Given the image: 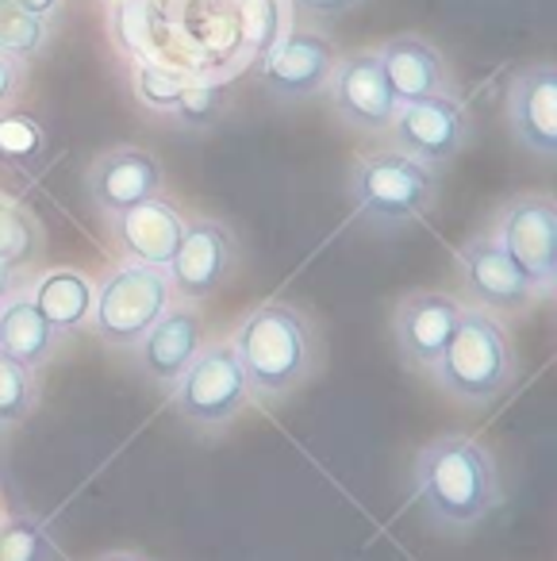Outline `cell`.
Listing matches in <instances>:
<instances>
[{"label":"cell","instance_id":"6da1fadb","mask_svg":"<svg viewBox=\"0 0 557 561\" xmlns=\"http://www.w3.org/2000/svg\"><path fill=\"white\" fill-rule=\"evenodd\" d=\"M411 500L434 530L465 535L503 504L496 454L473 435H434L411 458Z\"/></svg>","mask_w":557,"mask_h":561},{"label":"cell","instance_id":"7a4b0ae2","mask_svg":"<svg viewBox=\"0 0 557 561\" xmlns=\"http://www.w3.org/2000/svg\"><path fill=\"white\" fill-rule=\"evenodd\" d=\"M231 346L250 385V404H277L311 381L319 366V335L308 312L288 300H262L239 320Z\"/></svg>","mask_w":557,"mask_h":561},{"label":"cell","instance_id":"3957f363","mask_svg":"<svg viewBox=\"0 0 557 561\" xmlns=\"http://www.w3.org/2000/svg\"><path fill=\"white\" fill-rule=\"evenodd\" d=\"M427 377L439 385L442 397L462 408L496 404L519 377V358L503 320L480 308H465L446 351L439 354Z\"/></svg>","mask_w":557,"mask_h":561},{"label":"cell","instance_id":"277c9868","mask_svg":"<svg viewBox=\"0 0 557 561\" xmlns=\"http://www.w3.org/2000/svg\"><path fill=\"white\" fill-rule=\"evenodd\" d=\"M346 196L357 224H365L370 231L393 234L434 211L439 170L393 147H380L354 158L346 178Z\"/></svg>","mask_w":557,"mask_h":561},{"label":"cell","instance_id":"5b68a950","mask_svg":"<svg viewBox=\"0 0 557 561\" xmlns=\"http://www.w3.org/2000/svg\"><path fill=\"white\" fill-rule=\"evenodd\" d=\"M170 408L201 435H219L250 408V385L231 339H208L170 385Z\"/></svg>","mask_w":557,"mask_h":561},{"label":"cell","instance_id":"8992f818","mask_svg":"<svg viewBox=\"0 0 557 561\" xmlns=\"http://www.w3.org/2000/svg\"><path fill=\"white\" fill-rule=\"evenodd\" d=\"M173 305L170 273L155 270V265L139 262H120L96 280L93 297V335L101 339L109 351H132L155 320Z\"/></svg>","mask_w":557,"mask_h":561},{"label":"cell","instance_id":"52a82bcc","mask_svg":"<svg viewBox=\"0 0 557 561\" xmlns=\"http://www.w3.org/2000/svg\"><path fill=\"white\" fill-rule=\"evenodd\" d=\"M542 297L557 285V201L549 193H519L492 211L485 227Z\"/></svg>","mask_w":557,"mask_h":561},{"label":"cell","instance_id":"ba28073f","mask_svg":"<svg viewBox=\"0 0 557 561\" xmlns=\"http://www.w3.org/2000/svg\"><path fill=\"white\" fill-rule=\"evenodd\" d=\"M457 277H462L457 300L465 308H480V312L496 316V320H519L538 300H546L488 231L473 234L457 250Z\"/></svg>","mask_w":557,"mask_h":561},{"label":"cell","instance_id":"9c48e42d","mask_svg":"<svg viewBox=\"0 0 557 561\" xmlns=\"http://www.w3.org/2000/svg\"><path fill=\"white\" fill-rule=\"evenodd\" d=\"M239 254L242 247L231 227L212 216H189L178 250H173V262L166 265L173 300L201 308L227 285V277L239 265Z\"/></svg>","mask_w":557,"mask_h":561},{"label":"cell","instance_id":"30bf717a","mask_svg":"<svg viewBox=\"0 0 557 561\" xmlns=\"http://www.w3.org/2000/svg\"><path fill=\"white\" fill-rule=\"evenodd\" d=\"M388 147L400 154L416 158L423 165H446L469 147L473 119L465 112L462 96H419L396 108L393 124H388Z\"/></svg>","mask_w":557,"mask_h":561},{"label":"cell","instance_id":"8fae6325","mask_svg":"<svg viewBox=\"0 0 557 561\" xmlns=\"http://www.w3.org/2000/svg\"><path fill=\"white\" fill-rule=\"evenodd\" d=\"M465 305L454 293L442 289H411L393 308V343L396 354L416 374H431L439 354L446 351Z\"/></svg>","mask_w":557,"mask_h":561},{"label":"cell","instance_id":"7c38bea8","mask_svg":"<svg viewBox=\"0 0 557 561\" xmlns=\"http://www.w3.org/2000/svg\"><path fill=\"white\" fill-rule=\"evenodd\" d=\"M331 96V112L362 135H385L396 116V96L388 89L385 73H380L377 50H354V55H339L331 81L323 89Z\"/></svg>","mask_w":557,"mask_h":561},{"label":"cell","instance_id":"4fadbf2b","mask_svg":"<svg viewBox=\"0 0 557 561\" xmlns=\"http://www.w3.org/2000/svg\"><path fill=\"white\" fill-rule=\"evenodd\" d=\"M334 66H339V47L331 35L296 27L262 62V81L281 104H300L323 93Z\"/></svg>","mask_w":557,"mask_h":561},{"label":"cell","instance_id":"5bb4252c","mask_svg":"<svg viewBox=\"0 0 557 561\" xmlns=\"http://www.w3.org/2000/svg\"><path fill=\"white\" fill-rule=\"evenodd\" d=\"M162 162L143 147H112L86 170V193L104 219H116L139 204L162 196Z\"/></svg>","mask_w":557,"mask_h":561},{"label":"cell","instance_id":"9a60e30c","mask_svg":"<svg viewBox=\"0 0 557 561\" xmlns=\"http://www.w3.org/2000/svg\"><path fill=\"white\" fill-rule=\"evenodd\" d=\"M204 343H208V328H204V320H201V308L173 300L155 320V328H150L127 354H132L135 374L147 377L150 385L170 389L189 369V362L201 354Z\"/></svg>","mask_w":557,"mask_h":561},{"label":"cell","instance_id":"2e32d148","mask_svg":"<svg viewBox=\"0 0 557 561\" xmlns=\"http://www.w3.org/2000/svg\"><path fill=\"white\" fill-rule=\"evenodd\" d=\"M508 131L534 158L557 154V66L534 62L508 81Z\"/></svg>","mask_w":557,"mask_h":561},{"label":"cell","instance_id":"e0dca14e","mask_svg":"<svg viewBox=\"0 0 557 561\" xmlns=\"http://www.w3.org/2000/svg\"><path fill=\"white\" fill-rule=\"evenodd\" d=\"M377 62L393 89L396 104L419 101V96H450L457 93L454 73L434 43L423 35H393L377 47Z\"/></svg>","mask_w":557,"mask_h":561},{"label":"cell","instance_id":"ac0fdd59","mask_svg":"<svg viewBox=\"0 0 557 561\" xmlns=\"http://www.w3.org/2000/svg\"><path fill=\"white\" fill-rule=\"evenodd\" d=\"M185 211L178 204H170L166 196L139 204V208L124 211V216L109 219V231L116 250L124 254V262H139V265H155L166 270L173 262V250L181 242L185 231Z\"/></svg>","mask_w":557,"mask_h":561},{"label":"cell","instance_id":"d6986e66","mask_svg":"<svg viewBox=\"0 0 557 561\" xmlns=\"http://www.w3.org/2000/svg\"><path fill=\"white\" fill-rule=\"evenodd\" d=\"M27 297L43 312V320L58 331V335H78L93 320V297L96 280L89 273L73 270V265H55V270L39 273L27 285Z\"/></svg>","mask_w":557,"mask_h":561},{"label":"cell","instance_id":"ffe728a7","mask_svg":"<svg viewBox=\"0 0 557 561\" xmlns=\"http://www.w3.org/2000/svg\"><path fill=\"white\" fill-rule=\"evenodd\" d=\"M62 346V335L43 320V312L32 305L27 289H16L0 305V358L12 366H24L39 374Z\"/></svg>","mask_w":557,"mask_h":561},{"label":"cell","instance_id":"44dd1931","mask_svg":"<svg viewBox=\"0 0 557 561\" xmlns=\"http://www.w3.org/2000/svg\"><path fill=\"white\" fill-rule=\"evenodd\" d=\"M0 561H62L58 535L32 512L0 515Z\"/></svg>","mask_w":557,"mask_h":561},{"label":"cell","instance_id":"7402d4cb","mask_svg":"<svg viewBox=\"0 0 557 561\" xmlns=\"http://www.w3.org/2000/svg\"><path fill=\"white\" fill-rule=\"evenodd\" d=\"M47 154V131L32 112L9 108L0 112V165L9 170H35Z\"/></svg>","mask_w":557,"mask_h":561},{"label":"cell","instance_id":"603a6c76","mask_svg":"<svg viewBox=\"0 0 557 561\" xmlns=\"http://www.w3.org/2000/svg\"><path fill=\"white\" fill-rule=\"evenodd\" d=\"M47 39L50 20L16 9L12 0H0V55L16 58V62H32L35 55H43Z\"/></svg>","mask_w":557,"mask_h":561},{"label":"cell","instance_id":"cb8c5ba5","mask_svg":"<svg viewBox=\"0 0 557 561\" xmlns=\"http://www.w3.org/2000/svg\"><path fill=\"white\" fill-rule=\"evenodd\" d=\"M189 81H193L189 73L173 70V66H162V62H147V58L132 66L135 101H139L147 112H155V116H170L173 104H178V96L185 93Z\"/></svg>","mask_w":557,"mask_h":561},{"label":"cell","instance_id":"d4e9b609","mask_svg":"<svg viewBox=\"0 0 557 561\" xmlns=\"http://www.w3.org/2000/svg\"><path fill=\"white\" fill-rule=\"evenodd\" d=\"M227 116V89L216 81H189L185 93L178 96L170 119L181 131H208Z\"/></svg>","mask_w":557,"mask_h":561},{"label":"cell","instance_id":"484cf974","mask_svg":"<svg viewBox=\"0 0 557 561\" xmlns=\"http://www.w3.org/2000/svg\"><path fill=\"white\" fill-rule=\"evenodd\" d=\"M39 404V374L0 358V431L32 420Z\"/></svg>","mask_w":557,"mask_h":561},{"label":"cell","instance_id":"4316f807","mask_svg":"<svg viewBox=\"0 0 557 561\" xmlns=\"http://www.w3.org/2000/svg\"><path fill=\"white\" fill-rule=\"evenodd\" d=\"M39 250V227L27 211L0 204V262L20 265Z\"/></svg>","mask_w":557,"mask_h":561},{"label":"cell","instance_id":"83f0119b","mask_svg":"<svg viewBox=\"0 0 557 561\" xmlns=\"http://www.w3.org/2000/svg\"><path fill=\"white\" fill-rule=\"evenodd\" d=\"M24 78H27V62L0 55V112H9L12 104H16L20 89H24Z\"/></svg>","mask_w":557,"mask_h":561},{"label":"cell","instance_id":"f1b7e54d","mask_svg":"<svg viewBox=\"0 0 557 561\" xmlns=\"http://www.w3.org/2000/svg\"><path fill=\"white\" fill-rule=\"evenodd\" d=\"M293 4L304 12V16H316V20H339V16H346L350 9H357L362 0H293Z\"/></svg>","mask_w":557,"mask_h":561},{"label":"cell","instance_id":"f546056e","mask_svg":"<svg viewBox=\"0 0 557 561\" xmlns=\"http://www.w3.org/2000/svg\"><path fill=\"white\" fill-rule=\"evenodd\" d=\"M12 4L32 12V16H43V20H55L58 9H62V0H12Z\"/></svg>","mask_w":557,"mask_h":561},{"label":"cell","instance_id":"4dcf8cb0","mask_svg":"<svg viewBox=\"0 0 557 561\" xmlns=\"http://www.w3.org/2000/svg\"><path fill=\"white\" fill-rule=\"evenodd\" d=\"M20 289V277H16V265L9 262H0V305L12 297V293Z\"/></svg>","mask_w":557,"mask_h":561},{"label":"cell","instance_id":"1f68e13d","mask_svg":"<svg viewBox=\"0 0 557 561\" xmlns=\"http://www.w3.org/2000/svg\"><path fill=\"white\" fill-rule=\"evenodd\" d=\"M93 561H155V558H147V553H139V550H104L101 558H93Z\"/></svg>","mask_w":557,"mask_h":561}]
</instances>
